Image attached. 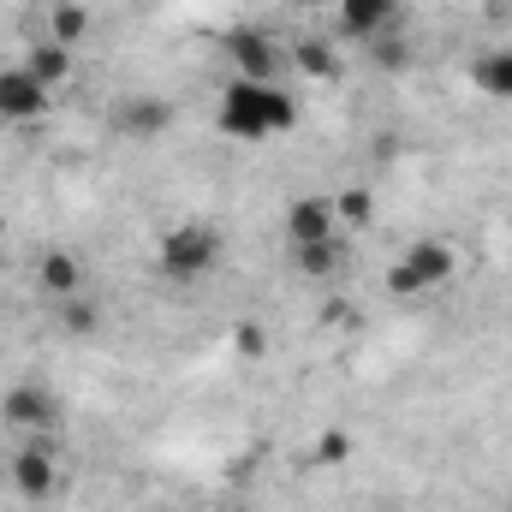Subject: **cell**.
Listing matches in <instances>:
<instances>
[{"label": "cell", "mask_w": 512, "mask_h": 512, "mask_svg": "<svg viewBox=\"0 0 512 512\" xmlns=\"http://www.w3.org/2000/svg\"><path fill=\"white\" fill-rule=\"evenodd\" d=\"M340 262H346V245H340V239H322V245H292V268H298L304 280H328V274H340Z\"/></svg>", "instance_id": "obj_16"}, {"label": "cell", "mask_w": 512, "mask_h": 512, "mask_svg": "<svg viewBox=\"0 0 512 512\" xmlns=\"http://www.w3.org/2000/svg\"><path fill=\"white\" fill-rule=\"evenodd\" d=\"M114 126L126 131V137H161V131L173 126V102H161V96H126L114 108Z\"/></svg>", "instance_id": "obj_11"}, {"label": "cell", "mask_w": 512, "mask_h": 512, "mask_svg": "<svg viewBox=\"0 0 512 512\" xmlns=\"http://www.w3.org/2000/svg\"><path fill=\"white\" fill-rule=\"evenodd\" d=\"M6 477H12V489H18L24 501H54V489H60L54 441H48V435L18 441V447H12V459H6Z\"/></svg>", "instance_id": "obj_4"}, {"label": "cell", "mask_w": 512, "mask_h": 512, "mask_svg": "<svg viewBox=\"0 0 512 512\" xmlns=\"http://www.w3.org/2000/svg\"><path fill=\"white\" fill-rule=\"evenodd\" d=\"M54 322H60L66 334H96L102 310L90 304V292H78V298H60V304H54Z\"/></svg>", "instance_id": "obj_19"}, {"label": "cell", "mask_w": 512, "mask_h": 512, "mask_svg": "<svg viewBox=\"0 0 512 512\" xmlns=\"http://www.w3.org/2000/svg\"><path fill=\"white\" fill-rule=\"evenodd\" d=\"M364 54H370L376 72H405V66H411V36H405V24H393V30H382V36H370Z\"/></svg>", "instance_id": "obj_17"}, {"label": "cell", "mask_w": 512, "mask_h": 512, "mask_svg": "<svg viewBox=\"0 0 512 512\" xmlns=\"http://www.w3.org/2000/svg\"><path fill=\"white\" fill-rule=\"evenodd\" d=\"M233 352L256 364V358L268 352V328H256V322H239V328H233Z\"/></svg>", "instance_id": "obj_21"}, {"label": "cell", "mask_w": 512, "mask_h": 512, "mask_svg": "<svg viewBox=\"0 0 512 512\" xmlns=\"http://www.w3.org/2000/svg\"><path fill=\"white\" fill-rule=\"evenodd\" d=\"M471 84H477L483 96H495V102H512V42L483 48V54L471 60Z\"/></svg>", "instance_id": "obj_14"}, {"label": "cell", "mask_w": 512, "mask_h": 512, "mask_svg": "<svg viewBox=\"0 0 512 512\" xmlns=\"http://www.w3.org/2000/svg\"><path fill=\"white\" fill-rule=\"evenodd\" d=\"M221 54H227V66H233V78H256V84L280 78V42H274L268 30H256V24H239V30H227Z\"/></svg>", "instance_id": "obj_6"}, {"label": "cell", "mask_w": 512, "mask_h": 512, "mask_svg": "<svg viewBox=\"0 0 512 512\" xmlns=\"http://www.w3.org/2000/svg\"><path fill=\"white\" fill-rule=\"evenodd\" d=\"M48 108H54V90L36 84L24 72V60L0 66V120L6 126H36V120H48Z\"/></svg>", "instance_id": "obj_5"}, {"label": "cell", "mask_w": 512, "mask_h": 512, "mask_svg": "<svg viewBox=\"0 0 512 512\" xmlns=\"http://www.w3.org/2000/svg\"><path fill=\"white\" fill-rule=\"evenodd\" d=\"M221 256H227L221 227L203 221V215H191V221H173V227L161 233V245H155V268H161L167 280L191 286V280H209V274L221 268Z\"/></svg>", "instance_id": "obj_2"}, {"label": "cell", "mask_w": 512, "mask_h": 512, "mask_svg": "<svg viewBox=\"0 0 512 512\" xmlns=\"http://www.w3.org/2000/svg\"><path fill=\"white\" fill-rule=\"evenodd\" d=\"M453 274H459V251L447 239H417V245H405L399 262L387 268V292L393 298H423V292L447 286Z\"/></svg>", "instance_id": "obj_3"}, {"label": "cell", "mask_w": 512, "mask_h": 512, "mask_svg": "<svg viewBox=\"0 0 512 512\" xmlns=\"http://www.w3.org/2000/svg\"><path fill=\"white\" fill-rule=\"evenodd\" d=\"M292 66L310 84H334L340 78V36H298L292 42Z\"/></svg>", "instance_id": "obj_12"}, {"label": "cell", "mask_w": 512, "mask_h": 512, "mask_svg": "<svg viewBox=\"0 0 512 512\" xmlns=\"http://www.w3.org/2000/svg\"><path fill=\"white\" fill-rule=\"evenodd\" d=\"M322 239H340L334 197H292V209H286V245H322Z\"/></svg>", "instance_id": "obj_9"}, {"label": "cell", "mask_w": 512, "mask_h": 512, "mask_svg": "<svg viewBox=\"0 0 512 512\" xmlns=\"http://www.w3.org/2000/svg\"><path fill=\"white\" fill-rule=\"evenodd\" d=\"M292 6H304V12H310V6H322V0H292Z\"/></svg>", "instance_id": "obj_23"}, {"label": "cell", "mask_w": 512, "mask_h": 512, "mask_svg": "<svg viewBox=\"0 0 512 512\" xmlns=\"http://www.w3.org/2000/svg\"><path fill=\"white\" fill-rule=\"evenodd\" d=\"M215 126L227 131V137H239V143H268V137L298 126V102H292V90L280 78H268V84L227 78V90L215 102Z\"/></svg>", "instance_id": "obj_1"}, {"label": "cell", "mask_w": 512, "mask_h": 512, "mask_svg": "<svg viewBox=\"0 0 512 512\" xmlns=\"http://www.w3.org/2000/svg\"><path fill=\"white\" fill-rule=\"evenodd\" d=\"M24 72L36 78V84H48V90H66L72 84V72H78V48H60V42H36L30 54H24Z\"/></svg>", "instance_id": "obj_13"}, {"label": "cell", "mask_w": 512, "mask_h": 512, "mask_svg": "<svg viewBox=\"0 0 512 512\" xmlns=\"http://www.w3.org/2000/svg\"><path fill=\"white\" fill-rule=\"evenodd\" d=\"M477 6H489V12H507L512 0H477Z\"/></svg>", "instance_id": "obj_22"}, {"label": "cell", "mask_w": 512, "mask_h": 512, "mask_svg": "<svg viewBox=\"0 0 512 512\" xmlns=\"http://www.w3.org/2000/svg\"><path fill=\"white\" fill-rule=\"evenodd\" d=\"M399 24V0H334V36L340 42H370Z\"/></svg>", "instance_id": "obj_8"}, {"label": "cell", "mask_w": 512, "mask_h": 512, "mask_svg": "<svg viewBox=\"0 0 512 512\" xmlns=\"http://www.w3.org/2000/svg\"><path fill=\"white\" fill-rule=\"evenodd\" d=\"M36 286H42L48 304L78 298V292H84V256L78 251H42L36 256Z\"/></svg>", "instance_id": "obj_10"}, {"label": "cell", "mask_w": 512, "mask_h": 512, "mask_svg": "<svg viewBox=\"0 0 512 512\" xmlns=\"http://www.w3.org/2000/svg\"><path fill=\"white\" fill-rule=\"evenodd\" d=\"M352 453H358V435H352V429H322V435H316V447H310V459H316V465H346Z\"/></svg>", "instance_id": "obj_20"}, {"label": "cell", "mask_w": 512, "mask_h": 512, "mask_svg": "<svg viewBox=\"0 0 512 512\" xmlns=\"http://www.w3.org/2000/svg\"><path fill=\"white\" fill-rule=\"evenodd\" d=\"M42 36L60 42V48H78V42L90 36V6H84V0H54L48 18H42Z\"/></svg>", "instance_id": "obj_15"}, {"label": "cell", "mask_w": 512, "mask_h": 512, "mask_svg": "<svg viewBox=\"0 0 512 512\" xmlns=\"http://www.w3.org/2000/svg\"><path fill=\"white\" fill-rule=\"evenodd\" d=\"M334 215H340V227H352V233L376 227V191H370V185H346V191L334 197Z\"/></svg>", "instance_id": "obj_18"}, {"label": "cell", "mask_w": 512, "mask_h": 512, "mask_svg": "<svg viewBox=\"0 0 512 512\" xmlns=\"http://www.w3.org/2000/svg\"><path fill=\"white\" fill-rule=\"evenodd\" d=\"M0 423L6 429H18L24 441L30 435H48L54 423H60V405H54V393L36 382H12L6 393H0Z\"/></svg>", "instance_id": "obj_7"}]
</instances>
